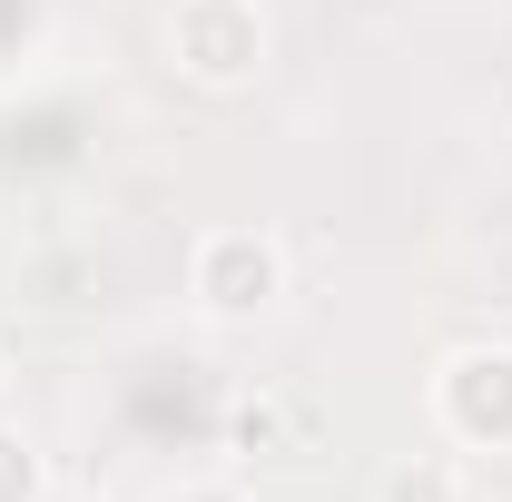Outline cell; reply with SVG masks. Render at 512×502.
<instances>
[{
	"label": "cell",
	"instance_id": "6da1fadb",
	"mask_svg": "<svg viewBox=\"0 0 512 502\" xmlns=\"http://www.w3.org/2000/svg\"><path fill=\"white\" fill-rule=\"evenodd\" d=\"M188 306L207 325H266L286 306V247L266 227H207L188 256Z\"/></svg>",
	"mask_w": 512,
	"mask_h": 502
},
{
	"label": "cell",
	"instance_id": "7a4b0ae2",
	"mask_svg": "<svg viewBox=\"0 0 512 502\" xmlns=\"http://www.w3.org/2000/svg\"><path fill=\"white\" fill-rule=\"evenodd\" d=\"M434 424L463 453H512V345L473 335L434 365Z\"/></svg>",
	"mask_w": 512,
	"mask_h": 502
},
{
	"label": "cell",
	"instance_id": "3957f363",
	"mask_svg": "<svg viewBox=\"0 0 512 502\" xmlns=\"http://www.w3.org/2000/svg\"><path fill=\"white\" fill-rule=\"evenodd\" d=\"M168 50H178V69L197 89H247L266 69V0H178Z\"/></svg>",
	"mask_w": 512,
	"mask_h": 502
},
{
	"label": "cell",
	"instance_id": "277c9868",
	"mask_svg": "<svg viewBox=\"0 0 512 502\" xmlns=\"http://www.w3.org/2000/svg\"><path fill=\"white\" fill-rule=\"evenodd\" d=\"M0 502H50V453L30 424H10L0 414Z\"/></svg>",
	"mask_w": 512,
	"mask_h": 502
},
{
	"label": "cell",
	"instance_id": "5b68a950",
	"mask_svg": "<svg viewBox=\"0 0 512 502\" xmlns=\"http://www.w3.org/2000/svg\"><path fill=\"white\" fill-rule=\"evenodd\" d=\"M375 502H463V473H453L444 453H414V463H394L375 483Z\"/></svg>",
	"mask_w": 512,
	"mask_h": 502
},
{
	"label": "cell",
	"instance_id": "8992f818",
	"mask_svg": "<svg viewBox=\"0 0 512 502\" xmlns=\"http://www.w3.org/2000/svg\"><path fill=\"white\" fill-rule=\"evenodd\" d=\"M227 434H237V453H286V434H296V404H276V394H237Z\"/></svg>",
	"mask_w": 512,
	"mask_h": 502
},
{
	"label": "cell",
	"instance_id": "52a82bcc",
	"mask_svg": "<svg viewBox=\"0 0 512 502\" xmlns=\"http://www.w3.org/2000/svg\"><path fill=\"white\" fill-rule=\"evenodd\" d=\"M158 502H247V493H237V483H168Z\"/></svg>",
	"mask_w": 512,
	"mask_h": 502
},
{
	"label": "cell",
	"instance_id": "ba28073f",
	"mask_svg": "<svg viewBox=\"0 0 512 502\" xmlns=\"http://www.w3.org/2000/svg\"><path fill=\"white\" fill-rule=\"evenodd\" d=\"M0 414H10V355H0Z\"/></svg>",
	"mask_w": 512,
	"mask_h": 502
}]
</instances>
